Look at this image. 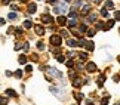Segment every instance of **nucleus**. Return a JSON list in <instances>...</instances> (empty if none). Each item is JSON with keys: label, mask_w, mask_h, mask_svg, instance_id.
<instances>
[{"label": "nucleus", "mask_w": 120, "mask_h": 105, "mask_svg": "<svg viewBox=\"0 0 120 105\" xmlns=\"http://www.w3.org/2000/svg\"><path fill=\"white\" fill-rule=\"evenodd\" d=\"M49 42H50V44L52 46H61V43H62V37L59 34H52L50 36V39H49Z\"/></svg>", "instance_id": "f257e3e1"}, {"label": "nucleus", "mask_w": 120, "mask_h": 105, "mask_svg": "<svg viewBox=\"0 0 120 105\" xmlns=\"http://www.w3.org/2000/svg\"><path fill=\"white\" fill-rule=\"evenodd\" d=\"M46 70H48V72H49V74L52 76V77H56V79H59V80L62 79V72H61V71H58L56 68H53V67H48Z\"/></svg>", "instance_id": "f03ea898"}, {"label": "nucleus", "mask_w": 120, "mask_h": 105, "mask_svg": "<svg viewBox=\"0 0 120 105\" xmlns=\"http://www.w3.org/2000/svg\"><path fill=\"white\" fill-rule=\"evenodd\" d=\"M86 70H87V72H95L96 71V64L95 62H87Z\"/></svg>", "instance_id": "7ed1b4c3"}, {"label": "nucleus", "mask_w": 120, "mask_h": 105, "mask_svg": "<svg viewBox=\"0 0 120 105\" xmlns=\"http://www.w3.org/2000/svg\"><path fill=\"white\" fill-rule=\"evenodd\" d=\"M41 21H43V22H45V24H50V22H52V21H53V18H52V16H50V15H48V13H45V15H43V16H41Z\"/></svg>", "instance_id": "20e7f679"}, {"label": "nucleus", "mask_w": 120, "mask_h": 105, "mask_svg": "<svg viewBox=\"0 0 120 105\" xmlns=\"http://www.w3.org/2000/svg\"><path fill=\"white\" fill-rule=\"evenodd\" d=\"M34 30H36V33H37L39 36H43V34H45V31H46L43 25H36V27H34Z\"/></svg>", "instance_id": "39448f33"}, {"label": "nucleus", "mask_w": 120, "mask_h": 105, "mask_svg": "<svg viewBox=\"0 0 120 105\" xmlns=\"http://www.w3.org/2000/svg\"><path fill=\"white\" fill-rule=\"evenodd\" d=\"M27 11H28V13H34L36 11H37V6H36V3H30L28 7H27Z\"/></svg>", "instance_id": "423d86ee"}, {"label": "nucleus", "mask_w": 120, "mask_h": 105, "mask_svg": "<svg viewBox=\"0 0 120 105\" xmlns=\"http://www.w3.org/2000/svg\"><path fill=\"white\" fill-rule=\"evenodd\" d=\"M50 92L55 93L56 96H61V95H62V92L59 90V87H55V86H50Z\"/></svg>", "instance_id": "0eeeda50"}, {"label": "nucleus", "mask_w": 120, "mask_h": 105, "mask_svg": "<svg viewBox=\"0 0 120 105\" xmlns=\"http://www.w3.org/2000/svg\"><path fill=\"white\" fill-rule=\"evenodd\" d=\"M58 24L64 27V25H65V24H67V18H65V16H64V15H59V16H58Z\"/></svg>", "instance_id": "6e6552de"}, {"label": "nucleus", "mask_w": 120, "mask_h": 105, "mask_svg": "<svg viewBox=\"0 0 120 105\" xmlns=\"http://www.w3.org/2000/svg\"><path fill=\"white\" fill-rule=\"evenodd\" d=\"M73 86H74V87H80V86H82V79H80V77H74V80H73Z\"/></svg>", "instance_id": "1a4fd4ad"}, {"label": "nucleus", "mask_w": 120, "mask_h": 105, "mask_svg": "<svg viewBox=\"0 0 120 105\" xmlns=\"http://www.w3.org/2000/svg\"><path fill=\"white\" fill-rule=\"evenodd\" d=\"M86 49H87L89 52H94V49H95L94 42H86Z\"/></svg>", "instance_id": "9d476101"}, {"label": "nucleus", "mask_w": 120, "mask_h": 105, "mask_svg": "<svg viewBox=\"0 0 120 105\" xmlns=\"http://www.w3.org/2000/svg\"><path fill=\"white\" fill-rule=\"evenodd\" d=\"M67 44L70 47H74V46H77V40H74V39H68L67 40Z\"/></svg>", "instance_id": "9b49d317"}, {"label": "nucleus", "mask_w": 120, "mask_h": 105, "mask_svg": "<svg viewBox=\"0 0 120 105\" xmlns=\"http://www.w3.org/2000/svg\"><path fill=\"white\" fill-rule=\"evenodd\" d=\"M76 25H77V18H71V19L68 21V27L73 28V27H76Z\"/></svg>", "instance_id": "f8f14e48"}, {"label": "nucleus", "mask_w": 120, "mask_h": 105, "mask_svg": "<svg viewBox=\"0 0 120 105\" xmlns=\"http://www.w3.org/2000/svg\"><path fill=\"white\" fill-rule=\"evenodd\" d=\"M89 11H90V6H89V4H85V6H82V15H86Z\"/></svg>", "instance_id": "ddd939ff"}, {"label": "nucleus", "mask_w": 120, "mask_h": 105, "mask_svg": "<svg viewBox=\"0 0 120 105\" xmlns=\"http://www.w3.org/2000/svg\"><path fill=\"white\" fill-rule=\"evenodd\" d=\"M96 28H98V30H102V31H107V27L104 25V22H96Z\"/></svg>", "instance_id": "4468645a"}, {"label": "nucleus", "mask_w": 120, "mask_h": 105, "mask_svg": "<svg viewBox=\"0 0 120 105\" xmlns=\"http://www.w3.org/2000/svg\"><path fill=\"white\" fill-rule=\"evenodd\" d=\"M58 9H59V12H64V13H65L68 7H67V4H65V3H61V4L58 6Z\"/></svg>", "instance_id": "2eb2a0df"}, {"label": "nucleus", "mask_w": 120, "mask_h": 105, "mask_svg": "<svg viewBox=\"0 0 120 105\" xmlns=\"http://www.w3.org/2000/svg\"><path fill=\"white\" fill-rule=\"evenodd\" d=\"M105 9H114V3L111 0H107V2H105Z\"/></svg>", "instance_id": "dca6fc26"}, {"label": "nucleus", "mask_w": 120, "mask_h": 105, "mask_svg": "<svg viewBox=\"0 0 120 105\" xmlns=\"http://www.w3.org/2000/svg\"><path fill=\"white\" fill-rule=\"evenodd\" d=\"M6 95L8 96H12V98H16V92H13L12 89H6Z\"/></svg>", "instance_id": "f3484780"}, {"label": "nucleus", "mask_w": 120, "mask_h": 105, "mask_svg": "<svg viewBox=\"0 0 120 105\" xmlns=\"http://www.w3.org/2000/svg\"><path fill=\"white\" fill-rule=\"evenodd\" d=\"M104 81H105V76H99V79H98V86L99 87H102V84H104Z\"/></svg>", "instance_id": "a211bd4d"}, {"label": "nucleus", "mask_w": 120, "mask_h": 105, "mask_svg": "<svg viewBox=\"0 0 120 105\" xmlns=\"http://www.w3.org/2000/svg\"><path fill=\"white\" fill-rule=\"evenodd\" d=\"M87 21H89V22H95L96 21V13H90V15L87 16Z\"/></svg>", "instance_id": "6ab92c4d"}, {"label": "nucleus", "mask_w": 120, "mask_h": 105, "mask_svg": "<svg viewBox=\"0 0 120 105\" xmlns=\"http://www.w3.org/2000/svg\"><path fill=\"white\" fill-rule=\"evenodd\" d=\"M86 31H87V25L86 24H82L79 27V33H86Z\"/></svg>", "instance_id": "aec40b11"}, {"label": "nucleus", "mask_w": 120, "mask_h": 105, "mask_svg": "<svg viewBox=\"0 0 120 105\" xmlns=\"http://www.w3.org/2000/svg\"><path fill=\"white\" fill-rule=\"evenodd\" d=\"M79 58H80V61H86V59H87V53L86 52H80L79 53Z\"/></svg>", "instance_id": "412c9836"}, {"label": "nucleus", "mask_w": 120, "mask_h": 105, "mask_svg": "<svg viewBox=\"0 0 120 105\" xmlns=\"http://www.w3.org/2000/svg\"><path fill=\"white\" fill-rule=\"evenodd\" d=\"M31 27H33V22H31L30 19H27L24 22V28H31Z\"/></svg>", "instance_id": "4be33fe9"}, {"label": "nucleus", "mask_w": 120, "mask_h": 105, "mask_svg": "<svg viewBox=\"0 0 120 105\" xmlns=\"http://www.w3.org/2000/svg\"><path fill=\"white\" fill-rule=\"evenodd\" d=\"M113 25H114V19H110L105 27H107V30H110V28H113Z\"/></svg>", "instance_id": "5701e85b"}, {"label": "nucleus", "mask_w": 120, "mask_h": 105, "mask_svg": "<svg viewBox=\"0 0 120 105\" xmlns=\"http://www.w3.org/2000/svg\"><path fill=\"white\" fill-rule=\"evenodd\" d=\"M27 62V55H21L19 56V64H25Z\"/></svg>", "instance_id": "b1692460"}, {"label": "nucleus", "mask_w": 120, "mask_h": 105, "mask_svg": "<svg viewBox=\"0 0 120 105\" xmlns=\"http://www.w3.org/2000/svg\"><path fill=\"white\" fill-rule=\"evenodd\" d=\"M16 18H18V15H16V13L15 12H11V13H9V19H16Z\"/></svg>", "instance_id": "393cba45"}, {"label": "nucleus", "mask_w": 120, "mask_h": 105, "mask_svg": "<svg viewBox=\"0 0 120 105\" xmlns=\"http://www.w3.org/2000/svg\"><path fill=\"white\" fill-rule=\"evenodd\" d=\"M101 105H108V96H105L101 99Z\"/></svg>", "instance_id": "a878e982"}, {"label": "nucleus", "mask_w": 120, "mask_h": 105, "mask_svg": "<svg viewBox=\"0 0 120 105\" xmlns=\"http://www.w3.org/2000/svg\"><path fill=\"white\" fill-rule=\"evenodd\" d=\"M56 59H58V62H64L65 61V56H64V55H58Z\"/></svg>", "instance_id": "bb28decb"}, {"label": "nucleus", "mask_w": 120, "mask_h": 105, "mask_svg": "<svg viewBox=\"0 0 120 105\" xmlns=\"http://www.w3.org/2000/svg\"><path fill=\"white\" fill-rule=\"evenodd\" d=\"M74 98L77 99V101H82V99H83V95L82 93H74Z\"/></svg>", "instance_id": "cd10ccee"}, {"label": "nucleus", "mask_w": 120, "mask_h": 105, "mask_svg": "<svg viewBox=\"0 0 120 105\" xmlns=\"http://www.w3.org/2000/svg\"><path fill=\"white\" fill-rule=\"evenodd\" d=\"M87 33V37H94L95 36V30H89V31H86Z\"/></svg>", "instance_id": "c85d7f7f"}, {"label": "nucleus", "mask_w": 120, "mask_h": 105, "mask_svg": "<svg viewBox=\"0 0 120 105\" xmlns=\"http://www.w3.org/2000/svg\"><path fill=\"white\" fill-rule=\"evenodd\" d=\"M8 104V99L6 98H2V96H0V105H6Z\"/></svg>", "instance_id": "c756f323"}, {"label": "nucleus", "mask_w": 120, "mask_h": 105, "mask_svg": "<svg viewBox=\"0 0 120 105\" xmlns=\"http://www.w3.org/2000/svg\"><path fill=\"white\" fill-rule=\"evenodd\" d=\"M73 67H74V62H73L71 59H70V61H67V68H73Z\"/></svg>", "instance_id": "7c9ffc66"}, {"label": "nucleus", "mask_w": 120, "mask_h": 105, "mask_svg": "<svg viewBox=\"0 0 120 105\" xmlns=\"http://www.w3.org/2000/svg\"><path fill=\"white\" fill-rule=\"evenodd\" d=\"M101 15H102V16H108V11H107V9H101Z\"/></svg>", "instance_id": "2f4dec72"}, {"label": "nucleus", "mask_w": 120, "mask_h": 105, "mask_svg": "<svg viewBox=\"0 0 120 105\" xmlns=\"http://www.w3.org/2000/svg\"><path fill=\"white\" fill-rule=\"evenodd\" d=\"M114 18H116L117 21H120V11H116V12H114Z\"/></svg>", "instance_id": "473e14b6"}, {"label": "nucleus", "mask_w": 120, "mask_h": 105, "mask_svg": "<svg viewBox=\"0 0 120 105\" xmlns=\"http://www.w3.org/2000/svg\"><path fill=\"white\" fill-rule=\"evenodd\" d=\"M15 77H18V79H21V77H22V71H19V70H18V71H15Z\"/></svg>", "instance_id": "72a5a7b5"}, {"label": "nucleus", "mask_w": 120, "mask_h": 105, "mask_svg": "<svg viewBox=\"0 0 120 105\" xmlns=\"http://www.w3.org/2000/svg\"><path fill=\"white\" fill-rule=\"evenodd\" d=\"M37 49H40V51H43V49H45V44L41 43V42H39V43H37Z\"/></svg>", "instance_id": "f704fd0d"}, {"label": "nucleus", "mask_w": 120, "mask_h": 105, "mask_svg": "<svg viewBox=\"0 0 120 105\" xmlns=\"http://www.w3.org/2000/svg\"><path fill=\"white\" fill-rule=\"evenodd\" d=\"M31 70H33V68H31V65H27V67H25V71H27V72H30Z\"/></svg>", "instance_id": "c9c22d12"}, {"label": "nucleus", "mask_w": 120, "mask_h": 105, "mask_svg": "<svg viewBox=\"0 0 120 105\" xmlns=\"http://www.w3.org/2000/svg\"><path fill=\"white\" fill-rule=\"evenodd\" d=\"M13 49H15V51H18V49H21V43H16V44H15V47H13Z\"/></svg>", "instance_id": "e433bc0d"}, {"label": "nucleus", "mask_w": 120, "mask_h": 105, "mask_svg": "<svg viewBox=\"0 0 120 105\" xmlns=\"http://www.w3.org/2000/svg\"><path fill=\"white\" fill-rule=\"evenodd\" d=\"M24 49H25L27 52H28V49H30V44H28V43H25V44H24Z\"/></svg>", "instance_id": "4c0bfd02"}, {"label": "nucleus", "mask_w": 120, "mask_h": 105, "mask_svg": "<svg viewBox=\"0 0 120 105\" xmlns=\"http://www.w3.org/2000/svg\"><path fill=\"white\" fill-rule=\"evenodd\" d=\"M77 70H83V64H82V62L77 64Z\"/></svg>", "instance_id": "58836bf2"}, {"label": "nucleus", "mask_w": 120, "mask_h": 105, "mask_svg": "<svg viewBox=\"0 0 120 105\" xmlns=\"http://www.w3.org/2000/svg\"><path fill=\"white\" fill-rule=\"evenodd\" d=\"M61 36H64V37H68V33H67V31H61Z\"/></svg>", "instance_id": "ea45409f"}, {"label": "nucleus", "mask_w": 120, "mask_h": 105, "mask_svg": "<svg viewBox=\"0 0 120 105\" xmlns=\"http://www.w3.org/2000/svg\"><path fill=\"white\" fill-rule=\"evenodd\" d=\"M11 9H12V11H15V9H18V6H16V4H11Z\"/></svg>", "instance_id": "a19ab883"}, {"label": "nucleus", "mask_w": 120, "mask_h": 105, "mask_svg": "<svg viewBox=\"0 0 120 105\" xmlns=\"http://www.w3.org/2000/svg\"><path fill=\"white\" fill-rule=\"evenodd\" d=\"M67 55H68V56H70V58H73V56H74V52H68Z\"/></svg>", "instance_id": "79ce46f5"}, {"label": "nucleus", "mask_w": 120, "mask_h": 105, "mask_svg": "<svg viewBox=\"0 0 120 105\" xmlns=\"http://www.w3.org/2000/svg\"><path fill=\"white\" fill-rule=\"evenodd\" d=\"M113 80H114V81H119L120 79H119V76H114V77H113Z\"/></svg>", "instance_id": "37998d69"}, {"label": "nucleus", "mask_w": 120, "mask_h": 105, "mask_svg": "<svg viewBox=\"0 0 120 105\" xmlns=\"http://www.w3.org/2000/svg\"><path fill=\"white\" fill-rule=\"evenodd\" d=\"M9 2H11V0H2V3H3V4H8Z\"/></svg>", "instance_id": "c03bdc74"}, {"label": "nucleus", "mask_w": 120, "mask_h": 105, "mask_svg": "<svg viewBox=\"0 0 120 105\" xmlns=\"http://www.w3.org/2000/svg\"><path fill=\"white\" fill-rule=\"evenodd\" d=\"M94 2H95V3H96V4H99V3H101V2H102V0H94Z\"/></svg>", "instance_id": "a18cd8bd"}, {"label": "nucleus", "mask_w": 120, "mask_h": 105, "mask_svg": "<svg viewBox=\"0 0 120 105\" xmlns=\"http://www.w3.org/2000/svg\"><path fill=\"white\" fill-rule=\"evenodd\" d=\"M4 24V19H2V18H0V25H3Z\"/></svg>", "instance_id": "49530a36"}, {"label": "nucleus", "mask_w": 120, "mask_h": 105, "mask_svg": "<svg viewBox=\"0 0 120 105\" xmlns=\"http://www.w3.org/2000/svg\"><path fill=\"white\" fill-rule=\"evenodd\" d=\"M49 3H56V0H48Z\"/></svg>", "instance_id": "de8ad7c7"}, {"label": "nucleus", "mask_w": 120, "mask_h": 105, "mask_svg": "<svg viewBox=\"0 0 120 105\" xmlns=\"http://www.w3.org/2000/svg\"><path fill=\"white\" fill-rule=\"evenodd\" d=\"M86 105H94V104H92V102H87V104H86Z\"/></svg>", "instance_id": "09e8293b"}, {"label": "nucleus", "mask_w": 120, "mask_h": 105, "mask_svg": "<svg viewBox=\"0 0 120 105\" xmlns=\"http://www.w3.org/2000/svg\"><path fill=\"white\" fill-rule=\"evenodd\" d=\"M114 105H120V102H116V104H114Z\"/></svg>", "instance_id": "8fccbe9b"}, {"label": "nucleus", "mask_w": 120, "mask_h": 105, "mask_svg": "<svg viewBox=\"0 0 120 105\" xmlns=\"http://www.w3.org/2000/svg\"><path fill=\"white\" fill-rule=\"evenodd\" d=\"M117 59H119V62H120V56H119V58H117Z\"/></svg>", "instance_id": "3c124183"}, {"label": "nucleus", "mask_w": 120, "mask_h": 105, "mask_svg": "<svg viewBox=\"0 0 120 105\" xmlns=\"http://www.w3.org/2000/svg\"><path fill=\"white\" fill-rule=\"evenodd\" d=\"M65 2H71V0H65Z\"/></svg>", "instance_id": "603ef678"}, {"label": "nucleus", "mask_w": 120, "mask_h": 105, "mask_svg": "<svg viewBox=\"0 0 120 105\" xmlns=\"http://www.w3.org/2000/svg\"><path fill=\"white\" fill-rule=\"evenodd\" d=\"M19 2H25V0H19Z\"/></svg>", "instance_id": "864d4df0"}, {"label": "nucleus", "mask_w": 120, "mask_h": 105, "mask_svg": "<svg viewBox=\"0 0 120 105\" xmlns=\"http://www.w3.org/2000/svg\"><path fill=\"white\" fill-rule=\"evenodd\" d=\"M119 33H120V28H119Z\"/></svg>", "instance_id": "5fc2aeb1"}]
</instances>
